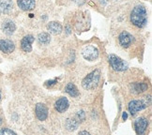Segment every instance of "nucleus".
I'll use <instances>...</instances> for the list:
<instances>
[{"instance_id": "obj_1", "label": "nucleus", "mask_w": 152, "mask_h": 135, "mask_svg": "<svg viewBox=\"0 0 152 135\" xmlns=\"http://www.w3.org/2000/svg\"><path fill=\"white\" fill-rule=\"evenodd\" d=\"M131 22L137 27H144L148 23V13L144 6L138 5L131 12Z\"/></svg>"}, {"instance_id": "obj_2", "label": "nucleus", "mask_w": 152, "mask_h": 135, "mask_svg": "<svg viewBox=\"0 0 152 135\" xmlns=\"http://www.w3.org/2000/svg\"><path fill=\"white\" fill-rule=\"evenodd\" d=\"M100 75H101L100 70L96 69L94 72H92L83 80L82 85H83L85 89H87V90L96 88L99 84V80H100Z\"/></svg>"}, {"instance_id": "obj_3", "label": "nucleus", "mask_w": 152, "mask_h": 135, "mask_svg": "<svg viewBox=\"0 0 152 135\" xmlns=\"http://www.w3.org/2000/svg\"><path fill=\"white\" fill-rule=\"evenodd\" d=\"M151 103V97H145L143 99H140V101H132L129 103V111L132 114V115H135L137 112L141 111L145 108H147L149 106Z\"/></svg>"}, {"instance_id": "obj_4", "label": "nucleus", "mask_w": 152, "mask_h": 135, "mask_svg": "<svg viewBox=\"0 0 152 135\" xmlns=\"http://www.w3.org/2000/svg\"><path fill=\"white\" fill-rule=\"evenodd\" d=\"M109 63L116 72H123L128 69V63L122 60L120 57L116 56L115 55H109Z\"/></svg>"}, {"instance_id": "obj_5", "label": "nucleus", "mask_w": 152, "mask_h": 135, "mask_svg": "<svg viewBox=\"0 0 152 135\" xmlns=\"http://www.w3.org/2000/svg\"><path fill=\"white\" fill-rule=\"evenodd\" d=\"M83 56L85 59L88 60V61H94L99 56V51L96 47L92 46V45L86 46L83 50Z\"/></svg>"}, {"instance_id": "obj_6", "label": "nucleus", "mask_w": 152, "mask_h": 135, "mask_svg": "<svg viewBox=\"0 0 152 135\" xmlns=\"http://www.w3.org/2000/svg\"><path fill=\"white\" fill-rule=\"evenodd\" d=\"M148 126V120L144 118V117H140L135 120L134 123V127H135V131L138 135H143L147 130V128Z\"/></svg>"}, {"instance_id": "obj_7", "label": "nucleus", "mask_w": 152, "mask_h": 135, "mask_svg": "<svg viewBox=\"0 0 152 135\" xmlns=\"http://www.w3.org/2000/svg\"><path fill=\"white\" fill-rule=\"evenodd\" d=\"M15 49L14 43L10 39H0V51L5 54H10Z\"/></svg>"}, {"instance_id": "obj_8", "label": "nucleus", "mask_w": 152, "mask_h": 135, "mask_svg": "<svg viewBox=\"0 0 152 135\" xmlns=\"http://www.w3.org/2000/svg\"><path fill=\"white\" fill-rule=\"evenodd\" d=\"M1 28H2V31L6 34L8 35V36H10V35H12L15 31L16 29V26L14 22H12L11 20H5L3 23H2V26H1Z\"/></svg>"}, {"instance_id": "obj_9", "label": "nucleus", "mask_w": 152, "mask_h": 135, "mask_svg": "<svg viewBox=\"0 0 152 135\" xmlns=\"http://www.w3.org/2000/svg\"><path fill=\"white\" fill-rule=\"evenodd\" d=\"M35 40L34 37L32 35H27V36L24 37L21 42V48L23 51L26 53H29L32 51V42Z\"/></svg>"}, {"instance_id": "obj_10", "label": "nucleus", "mask_w": 152, "mask_h": 135, "mask_svg": "<svg viewBox=\"0 0 152 135\" xmlns=\"http://www.w3.org/2000/svg\"><path fill=\"white\" fill-rule=\"evenodd\" d=\"M118 39H119V42H120L121 46L127 48V47L130 46L132 44V42H133V37L132 36L130 33H128L126 31H123L122 33H120L119 37H118Z\"/></svg>"}, {"instance_id": "obj_11", "label": "nucleus", "mask_w": 152, "mask_h": 135, "mask_svg": "<svg viewBox=\"0 0 152 135\" xmlns=\"http://www.w3.org/2000/svg\"><path fill=\"white\" fill-rule=\"evenodd\" d=\"M36 115L39 120H45L48 116V109L42 103H38L36 105Z\"/></svg>"}, {"instance_id": "obj_12", "label": "nucleus", "mask_w": 152, "mask_h": 135, "mask_svg": "<svg viewBox=\"0 0 152 135\" xmlns=\"http://www.w3.org/2000/svg\"><path fill=\"white\" fill-rule=\"evenodd\" d=\"M55 107L57 112H59V113L65 112V111L69 108V101L67 99V98L62 97L60 99H58L55 104Z\"/></svg>"}, {"instance_id": "obj_13", "label": "nucleus", "mask_w": 152, "mask_h": 135, "mask_svg": "<svg viewBox=\"0 0 152 135\" xmlns=\"http://www.w3.org/2000/svg\"><path fill=\"white\" fill-rule=\"evenodd\" d=\"M19 8L23 10H31L35 8V0H17Z\"/></svg>"}, {"instance_id": "obj_14", "label": "nucleus", "mask_w": 152, "mask_h": 135, "mask_svg": "<svg viewBox=\"0 0 152 135\" xmlns=\"http://www.w3.org/2000/svg\"><path fill=\"white\" fill-rule=\"evenodd\" d=\"M13 8V3L11 0H0V11L4 13H9Z\"/></svg>"}, {"instance_id": "obj_15", "label": "nucleus", "mask_w": 152, "mask_h": 135, "mask_svg": "<svg viewBox=\"0 0 152 135\" xmlns=\"http://www.w3.org/2000/svg\"><path fill=\"white\" fill-rule=\"evenodd\" d=\"M47 28L48 30L52 33V34H55V35H57V34H60L61 31H62V26L59 23L57 22H51L47 25Z\"/></svg>"}, {"instance_id": "obj_16", "label": "nucleus", "mask_w": 152, "mask_h": 135, "mask_svg": "<svg viewBox=\"0 0 152 135\" xmlns=\"http://www.w3.org/2000/svg\"><path fill=\"white\" fill-rule=\"evenodd\" d=\"M65 91L69 94V96H72L73 98H76L79 96V91L77 89V87L75 86L72 83H69L65 88Z\"/></svg>"}, {"instance_id": "obj_17", "label": "nucleus", "mask_w": 152, "mask_h": 135, "mask_svg": "<svg viewBox=\"0 0 152 135\" xmlns=\"http://www.w3.org/2000/svg\"><path fill=\"white\" fill-rule=\"evenodd\" d=\"M38 39H39V42L40 44H43V45H47L50 42V35L47 33H40L39 36H38Z\"/></svg>"}, {"instance_id": "obj_18", "label": "nucleus", "mask_w": 152, "mask_h": 135, "mask_svg": "<svg viewBox=\"0 0 152 135\" xmlns=\"http://www.w3.org/2000/svg\"><path fill=\"white\" fill-rule=\"evenodd\" d=\"M132 87H133L132 92L136 93V94L142 93V92H144L148 89V85L145 84H134L132 85Z\"/></svg>"}, {"instance_id": "obj_19", "label": "nucleus", "mask_w": 152, "mask_h": 135, "mask_svg": "<svg viewBox=\"0 0 152 135\" xmlns=\"http://www.w3.org/2000/svg\"><path fill=\"white\" fill-rule=\"evenodd\" d=\"M78 121H76L75 119H67L66 121V127L69 131H75L78 127Z\"/></svg>"}, {"instance_id": "obj_20", "label": "nucleus", "mask_w": 152, "mask_h": 135, "mask_svg": "<svg viewBox=\"0 0 152 135\" xmlns=\"http://www.w3.org/2000/svg\"><path fill=\"white\" fill-rule=\"evenodd\" d=\"M0 135H16V133L10 130V128H2V130H0Z\"/></svg>"}, {"instance_id": "obj_21", "label": "nucleus", "mask_w": 152, "mask_h": 135, "mask_svg": "<svg viewBox=\"0 0 152 135\" xmlns=\"http://www.w3.org/2000/svg\"><path fill=\"white\" fill-rule=\"evenodd\" d=\"M78 117V119L80 121H84L85 120V113H84V111H80V112L77 113V115H76Z\"/></svg>"}, {"instance_id": "obj_22", "label": "nucleus", "mask_w": 152, "mask_h": 135, "mask_svg": "<svg viewBox=\"0 0 152 135\" xmlns=\"http://www.w3.org/2000/svg\"><path fill=\"white\" fill-rule=\"evenodd\" d=\"M79 135H90V133H89V132H87V131H81V132L79 133Z\"/></svg>"}, {"instance_id": "obj_23", "label": "nucleus", "mask_w": 152, "mask_h": 135, "mask_svg": "<svg viewBox=\"0 0 152 135\" xmlns=\"http://www.w3.org/2000/svg\"><path fill=\"white\" fill-rule=\"evenodd\" d=\"M127 117H128V115H127L126 112H124V113H123V115H122V118H123L124 120H126V119H127Z\"/></svg>"}, {"instance_id": "obj_24", "label": "nucleus", "mask_w": 152, "mask_h": 135, "mask_svg": "<svg viewBox=\"0 0 152 135\" xmlns=\"http://www.w3.org/2000/svg\"><path fill=\"white\" fill-rule=\"evenodd\" d=\"M1 124H2V120H1V118H0V126H1Z\"/></svg>"}, {"instance_id": "obj_25", "label": "nucleus", "mask_w": 152, "mask_h": 135, "mask_svg": "<svg viewBox=\"0 0 152 135\" xmlns=\"http://www.w3.org/2000/svg\"><path fill=\"white\" fill-rule=\"evenodd\" d=\"M0 101H1V92H0Z\"/></svg>"}, {"instance_id": "obj_26", "label": "nucleus", "mask_w": 152, "mask_h": 135, "mask_svg": "<svg viewBox=\"0 0 152 135\" xmlns=\"http://www.w3.org/2000/svg\"><path fill=\"white\" fill-rule=\"evenodd\" d=\"M0 14H1V11H0Z\"/></svg>"}]
</instances>
